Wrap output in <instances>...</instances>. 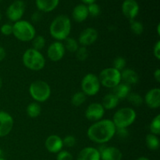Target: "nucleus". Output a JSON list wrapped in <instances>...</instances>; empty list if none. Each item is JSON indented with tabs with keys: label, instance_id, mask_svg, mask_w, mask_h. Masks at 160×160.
Listing matches in <instances>:
<instances>
[{
	"label": "nucleus",
	"instance_id": "obj_1",
	"mask_svg": "<svg viewBox=\"0 0 160 160\" xmlns=\"http://www.w3.org/2000/svg\"><path fill=\"white\" fill-rule=\"evenodd\" d=\"M115 125L112 120L102 119L98 121L94 122L88 128L87 135L89 140L98 145H104L113 138L116 135Z\"/></svg>",
	"mask_w": 160,
	"mask_h": 160
},
{
	"label": "nucleus",
	"instance_id": "obj_2",
	"mask_svg": "<svg viewBox=\"0 0 160 160\" xmlns=\"http://www.w3.org/2000/svg\"><path fill=\"white\" fill-rule=\"evenodd\" d=\"M72 29L71 20L64 14L58 15L51 22L49 34L56 41L62 42L70 37Z\"/></svg>",
	"mask_w": 160,
	"mask_h": 160
},
{
	"label": "nucleus",
	"instance_id": "obj_3",
	"mask_svg": "<svg viewBox=\"0 0 160 160\" xmlns=\"http://www.w3.org/2000/svg\"><path fill=\"white\" fill-rule=\"evenodd\" d=\"M23 63L28 70L40 71L45 66V58L40 51L32 48H28L22 56Z\"/></svg>",
	"mask_w": 160,
	"mask_h": 160
},
{
	"label": "nucleus",
	"instance_id": "obj_4",
	"mask_svg": "<svg viewBox=\"0 0 160 160\" xmlns=\"http://www.w3.org/2000/svg\"><path fill=\"white\" fill-rule=\"evenodd\" d=\"M12 35L20 42H31L36 35V30L31 22L20 20L12 24Z\"/></svg>",
	"mask_w": 160,
	"mask_h": 160
},
{
	"label": "nucleus",
	"instance_id": "obj_5",
	"mask_svg": "<svg viewBox=\"0 0 160 160\" xmlns=\"http://www.w3.org/2000/svg\"><path fill=\"white\" fill-rule=\"evenodd\" d=\"M137 113L131 107H123L115 112L112 121L116 128H128L135 122Z\"/></svg>",
	"mask_w": 160,
	"mask_h": 160
},
{
	"label": "nucleus",
	"instance_id": "obj_6",
	"mask_svg": "<svg viewBox=\"0 0 160 160\" xmlns=\"http://www.w3.org/2000/svg\"><path fill=\"white\" fill-rule=\"evenodd\" d=\"M51 87L46 81L37 80L30 84L29 94L36 102H46L51 96Z\"/></svg>",
	"mask_w": 160,
	"mask_h": 160
},
{
	"label": "nucleus",
	"instance_id": "obj_7",
	"mask_svg": "<svg viewBox=\"0 0 160 160\" xmlns=\"http://www.w3.org/2000/svg\"><path fill=\"white\" fill-rule=\"evenodd\" d=\"M98 77L101 85L106 88H114L121 82L120 72L114 69L113 67L103 69Z\"/></svg>",
	"mask_w": 160,
	"mask_h": 160
},
{
	"label": "nucleus",
	"instance_id": "obj_8",
	"mask_svg": "<svg viewBox=\"0 0 160 160\" xmlns=\"http://www.w3.org/2000/svg\"><path fill=\"white\" fill-rule=\"evenodd\" d=\"M81 92L87 96H95L101 89L98 77L95 73H87L81 80Z\"/></svg>",
	"mask_w": 160,
	"mask_h": 160
},
{
	"label": "nucleus",
	"instance_id": "obj_9",
	"mask_svg": "<svg viewBox=\"0 0 160 160\" xmlns=\"http://www.w3.org/2000/svg\"><path fill=\"white\" fill-rule=\"evenodd\" d=\"M25 10H26V5L24 2L23 0H15L6 9V17L11 22L15 23L22 20Z\"/></svg>",
	"mask_w": 160,
	"mask_h": 160
},
{
	"label": "nucleus",
	"instance_id": "obj_10",
	"mask_svg": "<svg viewBox=\"0 0 160 160\" xmlns=\"http://www.w3.org/2000/svg\"><path fill=\"white\" fill-rule=\"evenodd\" d=\"M106 110L100 102H92L88 106L84 116L89 121L96 122L103 119Z\"/></svg>",
	"mask_w": 160,
	"mask_h": 160
},
{
	"label": "nucleus",
	"instance_id": "obj_11",
	"mask_svg": "<svg viewBox=\"0 0 160 160\" xmlns=\"http://www.w3.org/2000/svg\"><path fill=\"white\" fill-rule=\"evenodd\" d=\"M98 38V32L95 28H87L83 30L78 37V43L80 46L88 47L93 45Z\"/></svg>",
	"mask_w": 160,
	"mask_h": 160
},
{
	"label": "nucleus",
	"instance_id": "obj_12",
	"mask_svg": "<svg viewBox=\"0 0 160 160\" xmlns=\"http://www.w3.org/2000/svg\"><path fill=\"white\" fill-rule=\"evenodd\" d=\"M66 53L65 47L62 42L56 41L51 43L47 49L48 58L52 62H59L64 57Z\"/></svg>",
	"mask_w": 160,
	"mask_h": 160
},
{
	"label": "nucleus",
	"instance_id": "obj_13",
	"mask_svg": "<svg viewBox=\"0 0 160 160\" xmlns=\"http://www.w3.org/2000/svg\"><path fill=\"white\" fill-rule=\"evenodd\" d=\"M121 11L129 20H135L140 11V6L136 0H124L121 5Z\"/></svg>",
	"mask_w": 160,
	"mask_h": 160
},
{
	"label": "nucleus",
	"instance_id": "obj_14",
	"mask_svg": "<svg viewBox=\"0 0 160 160\" xmlns=\"http://www.w3.org/2000/svg\"><path fill=\"white\" fill-rule=\"evenodd\" d=\"M13 124L12 116L6 111H0V138L7 136L12 131Z\"/></svg>",
	"mask_w": 160,
	"mask_h": 160
},
{
	"label": "nucleus",
	"instance_id": "obj_15",
	"mask_svg": "<svg viewBox=\"0 0 160 160\" xmlns=\"http://www.w3.org/2000/svg\"><path fill=\"white\" fill-rule=\"evenodd\" d=\"M100 145L101 148H97L100 152L101 160H122L123 159V153L117 147Z\"/></svg>",
	"mask_w": 160,
	"mask_h": 160
},
{
	"label": "nucleus",
	"instance_id": "obj_16",
	"mask_svg": "<svg viewBox=\"0 0 160 160\" xmlns=\"http://www.w3.org/2000/svg\"><path fill=\"white\" fill-rule=\"evenodd\" d=\"M144 103L148 108L152 109L160 107V89L159 88L150 89L144 97Z\"/></svg>",
	"mask_w": 160,
	"mask_h": 160
},
{
	"label": "nucleus",
	"instance_id": "obj_17",
	"mask_svg": "<svg viewBox=\"0 0 160 160\" xmlns=\"http://www.w3.org/2000/svg\"><path fill=\"white\" fill-rule=\"evenodd\" d=\"M45 147L50 153L57 154L64 147L62 138L57 134H51L45 139Z\"/></svg>",
	"mask_w": 160,
	"mask_h": 160
},
{
	"label": "nucleus",
	"instance_id": "obj_18",
	"mask_svg": "<svg viewBox=\"0 0 160 160\" xmlns=\"http://www.w3.org/2000/svg\"><path fill=\"white\" fill-rule=\"evenodd\" d=\"M77 160H101L100 152L95 147H85L78 153Z\"/></svg>",
	"mask_w": 160,
	"mask_h": 160
},
{
	"label": "nucleus",
	"instance_id": "obj_19",
	"mask_svg": "<svg viewBox=\"0 0 160 160\" xmlns=\"http://www.w3.org/2000/svg\"><path fill=\"white\" fill-rule=\"evenodd\" d=\"M89 17L88 6L83 3L78 4L75 6L72 11V17L73 20L77 23H82L85 21Z\"/></svg>",
	"mask_w": 160,
	"mask_h": 160
},
{
	"label": "nucleus",
	"instance_id": "obj_20",
	"mask_svg": "<svg viewBox=\"0 0 160 160\" xmlns=\"http://www.w3.org/2000/svg\"><path fill=\"white\" fill-rule=\"evenodd\" d=\"M121 82L128 85H134L139 82V75L137 72L131 68H125L120 72Z\"/></svg>",
	"mask_w": 160,
	"mask_h": 160
},
{
	"label": "nucleus",
	"instance_id": "obj_21",
	"mask_svg": "<svg viewBox=\"0 0 160 160\" xmlns=\"http://www.w3.org/2000/svg\"><path fill=\"white\" fill-rule=\"evenodd\" d=\"M59 0H35L38 10L42 12H50L58 7Z\"/></svg>",
	"mask_w": 160,
	"mask_h": 160
},
{
	"label": "nucleus",
	"instance_id": "obj_22",
	"mask_svg": "<svg viewBox=\"0 0 160 160\" xmlns=\"http://www.w3.org/2000/svg\"><path fill=\"white\" fill-rule=\"evenodd\" d=\"M119 103H120V99L113 93H108L102 98L101 104L105 110H111L117 108Z\"/></svg>",
	"mask_w": 160,
	"mask_h": 160
},
{
	"label": "nucleus",
	"instance_id": "obj_23",
	"mask_svg": "<svg viewBox=\"0 0 160 160\" xmlns=\"http://www.w3.org/2000/svg\"><path fill=\"white\" fill-rule=\"evenodd\" d=\"M112 90V93H113L120 101L121 99H125V98H128L129 94L131 92V86L125 84V83L120 82L118 85L116 86Z\"/></svg>",
	"mask_w": 160,
	"mask_h": 160
},
{
	"label": "nucleus",
	"instance_id": "obj_24",
	"mask_svg": "<svg viewBox=\"0 0 160 160\" xmlns=\"http://www.w3.org/2000/svg\"><path fill=\"white\" fill-rule=\"evenodd\" d=\"M27 115L31 118H37L42 113V106H40V103L33 102H31L26 109Z\"/></svg>",
	"mask_w": 160,
	"mask_h": 160
},
{
	"label": "nucleus",
	"instance_id": "obj_25",
	"mask_svg": "<svg viewBox=\"0 0 160 160\" xmlns=\"http://www.w3.org/2000/svg\"><path fill=\"white\" fill-rule=\"evenodd\" d=\"M145 144H146L147 148L149 150L156 151V150L159 149L160 145L159 136H156L149 133L145 137Z\"/></svg>",
	"mask_w": 160,
	"mask_h": 160
},
{
	"label": "nucleus",
	"instance_id": "obj_26",
	"mask_svg": "<svg viewBox=\"0 0 160 160\" xmlns=\"http://www.w3.org/2000/svg\"><path fill=\"white\" fill-rule=\"evenodd\" d=\"M63 45L65 47L66 52H69L71 53H75L78 48L80 47L78 41L72 37H68L63 41Z\"/></svg>",
	"mask_w": 160,
	"mask_h": 160
},
{
	"label": "nucleus",
	"instance_id": "obj_27",
	"mask_svg": "<svg viewBox=\"0 0 160 160\" xmlns=\"http://www.w3.org/2000/svg\"><path fill=\"white\" fill-rule=\"evenodd\" d=\"M87 95L84 93H83L81 91L80 92H77L72 95L71 97V104L75 107H79L81 106L87 100Z\"/></svg>",
	"mask_w": 160,
	"mask_h": 160
},
{
	"label": "nucleus",
	"instance_id": "obj_28",
	"mask_svg": "<svg viewBox=\"0 0 160 160\" xmlns=\"http://www.w3.org/2000/svg\"><path fill=\"white\" fill-rule=\"evenodd\" d=\"M127 99L132 106H136V107H139L144 103V98L137 92H131L128 96Z\"/></svg>",
	"mask_w": 160,
	"mask_h": 160
},
{
	"label": "nucleus",
	"instance_id": "obj_29",
	"mask_svg": "<svg viewBox=\"0 0 160 160\" xmlns=\"http://www.w3.org/2000/svg\"><path fill=\"white\" fill-rule=\"evenodd\" d=\"M31 42H32V48L40 52L41 50L45 48V44H46V40H45V37L42 35H37V34L31 40Z\"/></svg>",
	"mask_w": 160,
	"mask_h": 160
},
{
	"label": "nucleus",
	"instance_id": "obj_30",
	"mask_svg": "<svg viewBox=\"0 0 160 160\" xmlns=\"http://www.w3.org/2000/svg\"><path fill=\"white\" fill-rule=\"evenodd\" d=\"M150 134L159 136L160 134V115H156L149 124Z\"/></svg>",
	"mask_w": 160,
	"mask_h": 160
},
{
	"label": "nucleus",
	"instance_id": "obj_31",
	"mask_svg": "<svg viewBox=\"0 0 160 160\" xmlns=\"http://www.w3.org/2000/svg\"><path fill=\"white\" fill-rule=\"evenodd\" d=\"M130 28L133 34L140 35L144 32V26L142 22L136 20H130Z\"/></svg>",
	"mask_w": 160,
	"mask_h": 160
},
{
	"label": "nucleus",
	"instance_id": "obj_32",
	"mask_svg": "<svg viewBox=\"0 0 160 160\" xmlns=\"http://www.w3.org/2000/svg\"><path fill=\"white\" fill-rule=\"evenodd\" d=\"M127 66V61L122 56H118V57L115 58L112 62V67L116 70H119L120 72H121L122 70H124L126 68Z\"/></svg>",
	"mask_w": 160,
	"mask_h": 160
},
{
	"label": "nucleus",
	"instance_id": "obj_33",
	"mask_svg": "<svg viewBox=\"0 0 160 160\" xmlns=\"http://www.w3.org/2000/svg\"><path fill=\"white\" fill-rule=\"evenodd\" d=\"M75 55H76V58L78 61L84 62L88 59L89 56L88 50L87 49V47L80 46L78 49L77 50L76 52H75Z\"/></svg>",
	"mask_w": 160,
	"mask_h": 160
},
{
	"label": "nucleus",
	"instance_id": "obj_34",
	"mask_svg": "<svg viewBox=\"0 0 160 160\" xmlns=\"http://www.w3.org/2000/svg\"><path fill=\"white\" fill-rule=\"evenodd\" d=\"M88 10L89 16L92 17H97L101 13V8L99 5L96 2L92 3L90 5H88Z\"/></svg>",
	"mask_w": 160,
	"mask_h": 160
},
{
	"label": "nucleus",
	"instance_id": "obj_35",
	"mask_svg": "<svg viewBox=\"0 0 160 160\" xmlns=\"http://www.w3.org/2000/svg\"><path fill=\"white\" fill-rule=\"evenodd\" d=\"M62 142H63V146L67 147V148H72L74 147L77 143L76 138L73 135H69L65 136L64 138H62Z\"/></svg>",
	"mask_w": 160,
	"mask_h": 160
},
{
	"label": "nucleus",
	"instance_id": "obj_36",
	"mask_svg": "<svg viewBox=\"0 0 160 160\" xmlns=\"http://www.w3.org/2000/svg\"><path fill=\"white\" fill-rule=\"evenodd\" d=\"M56 160H73V155L67 150H61L57 153Z\"/></svg>",
	"mask_w": 160,
	"mask_h": 160
},
{
	"label": "nucleus",
	"instance_id": "obj_37",
	"mask_svg": "<svg viewBox=\"0 0 160 160\" xmlns=\"http://www.w3.org/2000/svg\"><path fill=\"white\" fill-rule=\"evenodd\" d=\"M0 31L2 34L5 36H9L12 34V24L9 23H6L2 24L0 28Z\"/></svg>",
	"mask_w": 160,
	"mask_h": 160
},
{
	"label": "nucleus",
	"instance_id": "obj_38",
	"mask_svg": "<svg viewBox=\"0 0 160 160\" xmlns=\"http://www.w3.org/2000/svg\"><path fill=\"white\" fill-rule=\"evenodd\" d=\"M116 134H117L120 138H126L129 135V132L128 131V128H117Z\"/></svg>",
	"mask_w": 160,
	"mask_h": 160
},
{
	"label": "nucleus",
	"instance_id": "obj_39",
	"mask_svg": "<svg viewBox=\"0 0 160 160\" xmlns=\"http://www.w3.org/2000/svg\"><path fill=\"white\" fill-rule=\"evenodd\" d=\"M153 55L157 60L160 59V41H157L153 47Z\"/></svg>",
	"mask_w": 160,
	"mask_h": 160
},
{
	"label": "nucleus",
	"instance_id": "obj_40",
	"mask_svg": "<svg viewBox=\"0 0 160 160\" xmlns=\"http://www.w3.org/2000/svg\"><path fill=\"white\" fill-rule=\"evenodd\" d=\"M42 19V14L39 11H37V12H34V13L31 16V20H32L34 23H37V22H39Z\"/></svg>",
	"mask_w": 160,
	"mask_h": 160
},
{
	"label": "nucleus",
	"instance_id": "obj_41",
	"mask_svg": "<svg viewBox=\"0 0 160 160\" xmlns=\"http://www.w3.org/2000/svg\"><path fill=\"white\" fill-rule=\"evenodd\" d=\"M153 76H154V79L157 81L158 83L160 82V70L159 68L156 69L154 71V73H153Z\"/></svg>",
	"mask_w": 160,
	"mask_h": 160
},
{
	"label": "nucleus",
	"instance_id": "obj_42",
	"mask_svg": "<svg viewBox=\"0 0 160 160\" xmlns=\"http://www.w3.org/2000/svg\"><path fill=\"white\" fill-rule=\"evenodd\" d=\"M6 52L5 50V48L3 47L0 46V62L3 60V59L6 58Z\"/></svg>",
	"mask_w": 160,
	"mask_h": 160
},
{
	"label": "nucleus",
	"instance_id": "obj_43",
	"mask_svg": "<svg viewBox=\"0 0 160 160\" xmlns=\"http://www.w3.org/2000/svg\"><path fill=\"white\" fill-rule=\"evenodd\" d=\"M81 2H82L83 4L84 5H90L92 4V3H95V2L97 1V0H81Z\"/></svg>",
	"mask_w": 160,
	"mask_h": 160
},
{
	"label": "nucleus",
	"instance_id": "obj_44",
	"mask_svg": "<svg viewBox=\"0 0 160 160\" xmlns=\"http://www.w3.org/2000/svg\"><path fill=\"white\" fill-rule=\"evenodd\" d=\"M136 160H150V159H148V158L145 157V156H141V157L138 158Z\"/></svg>",
	"mask_w": 160,
	"mask_h": 160
},
{
	"label": "nucleus",
	"instance_id": "obj_45",
	"mask_svg": "<svg viewBox=\"0 0 160 160\" xmlns=\"http://www.w3.org/2000/svg\"><path fill=\"white\" fill-rule=\"evenodd\" d=\"M2 84H3L2 78V77H1V76H0V90H1L2 87Z\"/></svg>",
	"mask_w": 160,
	"mask_h": 160
},
{
	"label": "nucleus",
	"instance_id": "obj_46",
	"mask_svg": "<svg viewBox=\"0 0 160 160\" xmlns=\"http://www.w3.org/2000/svg\"><path fill=\"white\" fill-rule=\"evenodd\" d=\"M157 33H158V35H160V24L159 23L157 26Z\"/></svg>",
	"mask_w": 160,
	"mask_h": 160
},
{
	"label": "nucleus",
	"instance_id": "obj_47",
	"mask_svg": "<svg viewBox=\"0 0 160 160\" xmlns=\"http://www.w3.org/2000/svg\"><path fill=\"white\" fill-rule=\"evenodd\" d=\"M2 148H0V158L2 157Z\"/></svg>",
	"mask_w": 160,
	"mask_h": 160
},
{
	"label": "nucleus",
	"instance_id": "obj_48",
	"mask_svg": "<svg viewBox=\"0 0 160 160\" xmlns=\"http://www.w3.org/2000/svg\"><path fill=\"white\" fill-rule=\"evenodd\" d=\"M1 20H2V13L1 12H0V21H1Z\"/></svg>",
	"mask_w": 160,
	"mask_h": 160
},
{
	"label": "nucleus",
	"instance_id": "obj_49",
	"mask_svg": "<svg viewBox=\"0 0 160 160\" xmlns=\"http://www.w3.org/2000/svg\"><path fill=\"white\" fill-rule=\"evenodd\" d=\"M0 160H6V159H4V158H0Z\"/></svg>",
	"mask_w": 160,
	"mask_h": 160
},
{
	"label": "nucleus",
	"instance_id": "obj_50",
	"mask_svg": "<svg viewBox=\"0 0 160 160\" xmlns=\"http://www.w3.org/2000/svg\"><path fill=\"white\" fill-rule=\"evenodd\" d=\"M1 1H2V0H0V2H1Z\"/></svg>",
	"mask_w": 160,
	"mask_h": 160
}]
</instances>
